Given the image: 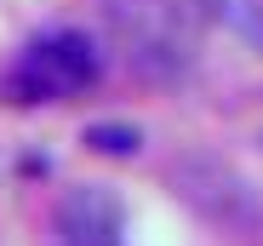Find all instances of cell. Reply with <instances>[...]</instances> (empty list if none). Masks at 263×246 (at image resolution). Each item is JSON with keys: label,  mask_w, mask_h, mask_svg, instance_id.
<instances>
[{"label": "cell", "mask_w": 263, "mask_h": 246, "mask_svg": "<svg viewBox=\"0 0 263 246\" xmlns=\"http://www.w3.org/2000/svg\"><path fill=\"white\" fill-rule=\"evenodd\" d=\"M206 0H109V34L115 52L149 74V80H178L206 46Z\"/></svg>", "instance_id": "6da1fadb"}, {"label": "cell", "mask_w": 263, "mask_h": 246, "mask_svg": "<svg viewBox=\"0 0 263 246\" xmlns=\"http://www.w3.org/2000/svg\"><path fill=\"white\" fill-rule=\"evenodd\" d=\"M58 246H120V206L103 189H74L58 206Z\"/></svg>", "instance_id": "3957f363"}, {"label": "cell", "mask_w": 263, "mask_h": 246, "mask_svg": "<svg viewBox=\"0 0 263 246\" xmlns=\"http://www.w3.org/2000/svg\"><path fill=\"white\" fill-rule=\"evenodd\" d=\"M92 143H103V149H115V155H120V149H132L138 138H132V132H115V126H98V132H92Z\"/></svg>", "instance_id": "277c9868"}, {"label": "cell", "mask_w": 263, "mask_h": 246, "mask_svg": "<svg viewBox=\"0 0 263 246\" xmlns=\"http://www.w3.org/2000/svg\"><path fill=\"white\" fill-rule=\"evenodd\" d=\"M98 69H103V58L92 40L80 29H58V34H40L17 58L12 92H17V103H63V98H80L92 86Z\"/></svg>", "instance_id": "7a4b0ae2"}]
</instances>
